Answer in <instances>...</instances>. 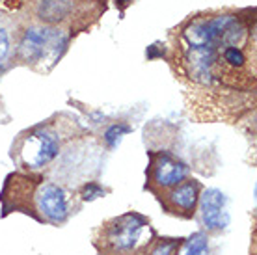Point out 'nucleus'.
<instances>
[{
  "label": "nucleus",
  "instance_id": "1",
  "mask_svg": "<svg viewBox=\"0 0 257 255\" xmlns=\"http://www.w3.org/2000/svg\"><path fill=\"white\" fill-rule=\"evenodd\" d=\"M148 222L138 214H125L108 225L104 240L114 251H133L140 242V236Z\"/></svg>",
  "mask_w": 257,
  "mask_h": 255
},
{
  "label": "nucleus",
  "instance_id": "2",
  "mask_svg": "<svg viewBox=\"0 0 257 255\" xmlns=\"http://www.w3.org/2000/svg\"><path fill=\"white\" fill-rule=\"evenodd\" d=\"M199 211L201 220L207 229L218 231L229 225V211H227V198L218 188H209L199 196Z\"/></svg>",
  "mask_w": 257,
  "mask_h": 255
},
{
  "label": "nucleus",
  "instance_id": "3",
  "mask_svg": "<svg viewBox=\"0 0 257 255\" xmlns=\"http://www.w3.org/2000/svg\"><path fill=\"white\" fill-rule=\"evenodd\" d=\"M36 209L52 223H62L67 218V198L58 185H41L36 192Z\"/></svg>",
  "mask_w": 257,
  "mask_h": 255
},
{
  "label": "nucleus",
  "instance_id": "4",
  "mask_svg": "<svg viewBox=\"0 0 257 255\" xmlns=\"http://www.w3.org/2000/svg\"><path fill=\"white\" fill-rule=\"evenodd\" d=\"M187 166L172 155H161L153 166V181L162 188L181 185L187 177Z\"/></svg>",
  "mask_w": 257,
  "mask_h": 255
},
{
  "label": "nucleus",
  "instance_id": "5",
  "mask_svg": "<svg viewBox=\"0 0 257 255\" xmlns=\"http://www.w3.org/2000/svg\"><path fill=\"white\" fill-rule=\"evenodd\" d=\"M54 39H56L54 30L30 28V30H26V36L21 43V52H23L25 60H39L52 49Z\"/></svg>",
  "mask_w": 257,
  "mask_h": 255
},
{
  "label": "nucleus",
  "instance_id": "6",
  "mask_svg": "<svg viewBox=\"0 0 257 255\" xmlns=\"http://www.w3.org/2000/svg\"><path fill=\"white\" fill-rule=\"evenodd\" d=\"M32 144L34 146V151L32 155L28 157V164L32 168H41L49 164L56 155H58V140L49 133H38V134H32Z\"/></svg>",
  "mask_w": 257,
  "mask_h": 255
},
{
  "label": "nucleus",
  "instance_id": "7",
  "mask_svg": "<svg viewBox=\"0 0 257 255\" xmlns=\"http://www.w3.org/2000/svg\"><path fill=\"white\" fill-rule=\"evenodd\" d=\"M168 199L179 211H185V212L194 211V207H196V203H198L199 199L198 183H194V181L181 183V185H177V188H174V190L170 192Z\"/></svg>",
  "mask_w": 257,
  "mask_h": 255
},
{
  "label": "nucleus",
  "instance_id": "8",
  "mask_svg": "<svg viewBox=\"0 0 257 255\" xmlns=\"http://www.w3.org/2000/svg\"><path fill=\"white\" fill-rule=\"evenodd\" d=\"M209 253V240H207L205 233H194L190 238H188L183 249H181V255H207Z\"/></svg>",
  "mask_w": 257,
  "mask_h": 255
},
{
  "label": "nucleus",
  "instance_id": "9",
  "mask_svg": "<svg viewBox=\"0 0 257 255\" xmlns=\"http://www.w3.org/2000/svg\"><path fill=\"white\" fill-rule=\"evenodd\" d=\"M128 133V127L127 125H112V127L106 131V134H104V140H106V144H108L110 147H116L117 144H119V140L123 138V134Z\"/></svg>",
  "mask_w": 257,
  "mask_h": 255
},
{
  "label": "nucleus",
  "instance_id": "10",
  "mask_svg": "<svg viewBox=\"0 0 257 255\" xmlns=\"http://www.w3.org/2000/svg\"><path fill=\"white\" fill-rule=\"evenodd\" d=\"M224 60L233 67H242L246 62V56L238 47H227L224 51Z\"/></svg>",
  "mask_w": 257,
  "mask_h": 255
},
{
  "label": "nucleus",
  "instance_id": "11",
  "mask_svg": "<svg viewBox=\"0 0 257 255\" xmlns=\"http://www.w3.org/2000/svg\"><path fill=\"white\" fill-rule=\"evenodd\" d=\"M179 248V244L174 242V240H166V242H161L157 244V248L151 251V255H175Z\"/></svg>",
  "mask_w": 257,
  "mask_h": 255
},
{
  "label": "nucleus",
  "instance_id": "12",
  "mask_svg": "<svg viewBox=\"0 0 257 255\" xmlns=\"http://www.w3.org/2000/svg\"><path fill=\"white\" fill-rule=\"evenodd\" d=\"M99 196H103V190L99 188L97 185H88L86 188H84V192H82V198L84 199H95V198H99Z\"/></svg>",
  "mask_w": 257,
  "mask_h": 255
},
{
  "label": "nucleus",
  "instance_id": "13",
  "mask_svg": "<svg viewBox=\"0 0 257 255\" xmlns=\"http://www.w3.org/2000/svg\"><path fill=\"white\" fill-rule=\"evenodd\" d=\"M8 51H10V39H8L6 30H2V28H0V62L4 60V56L8 54Z\"/></svg>",
  "mask_w": 257,
  "mask_h": 255
}]
</instances>
